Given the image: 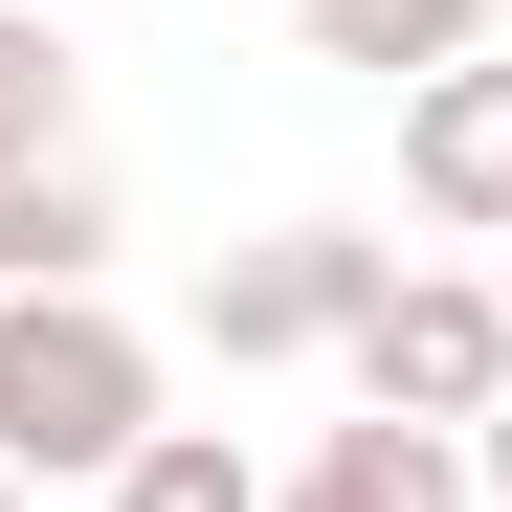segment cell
<instances>
[{
  "label": "cell",
  "instance_id": "cell-1",
  "mask_svg": "<svg viewBox=\"0 0 512 512\" xmlns=\"http://www.w3.org/2000/svg\"><path fill=\"white\" fill-rule=\"evenodd\" d=\"M156 446V334L112 290H0V468L23 490H112Z\"/></svg>",
  "mask_w": 512,
  "mask_h": 512
},
{
  "label": "cell",
  "instance_id": "cell-10",
  "mask_svg": "<svg viewBox=\"0 0 512 512\" xmlns=\"http://www.w3.org/2000/svg\"><path fill=\"white\" fill-rule=\"evenodd\" d=\"M468 468H490V512H512V401H490V423H468Z\"/></svg>",
  "mask_w": 512,
  "mask_h": 512
},
{
  "label": "cell",
  "instance_id": "cell-5",
  "mask_svg": "<svg viewBox=\"0 0 512 512\" xmlns=\"http://www.w3.org/2000/svg\"><path fill=\"white\" fill-rule=\"evenodd\" d=\"M268 512H490V468H468V423H312V468H268Z\"/></svg>",
  "mask_w": 512,
  "mask_h": 512
},
{
  "label": "cell",
  "instance_id": "cell-6",
  "mask_svg": "<svg viewBox=\"0 0 512 512\" xmlns=\"http://www.w3.org/2000/svg\"><path fill=\"white\" fill-rule=\"evenodd\" d=\"M112 156H23L0 179V290H112Z\"/></svg>",
  "mask_w": 512,
  "mask_h": 512
},
{
  "label": "cell",
  "instance_id": "cell-2",
  "mask_svg": "<svg viewBox=\"0 0 512 512\" xmlns=\"http://www.w3.org/2000/svg\"><path fill=\"white\" fill-rule=\"evenodd\" d=\"M401 290V245L379 223H268V245H223L201 268V357L223 379H290V357H357V312Z\"/></svg>",
  "mask_w": 512,
  "mask_h": 512
},
{
  "label": "cell",
  "instance_id": "cell-9",
  "mask_svg": "<svg viewBox=\"0 0 512 512\" xmlns=\"http://www.w3.org/2000/svg\"><path fill=\"white\" fill-rule=\"evenodd\" d=\"M112 512H268V468H245L223 423H156V446L112 468Z\"/></svg>",
  "mask_w": 512,
  "mask_h": 512
},
{
  "label": "cell",
  "instance_id": "cell-11",
  "mask_svg": "<svg viewBox=\"0 0 512 512\" xmlns=\"http://www.w3.org/2000/svg\"><path fill=\"white\" fill-rule=\"evenodd\" d=\"M0 512H45V490H23V468H0Z\"/></svg>",
  "mask_w": 512,
  "mask_h": 512
},
{
  "label": "cell",
  "instance_id": "cell-8",
  "mask_svg": "<svg viewBox=\"0 0 512 512\" xmlns=\"http://www.w3.org/2000/svg\"><path fill=\"white\" fill-rule=\"evenodd\" d=\"M23 156H90V90H67V23L0 0V179H23Z\"/></svg>",
  "mask_w": 512,
  "mask_h": 512
},
{
  "label": "cell",
  "instance_id": "cell-4",
  "mask_svg": "<svg viewBox=\"0 0 512 512\" xmlns=\"http://www.w3.org/2000/svg\"><path fill=\"white\" fill-rule=\"evenodd\" d=\"M401 201L446 223V245H512V67H490V45L401 90Z\"/></svg>",
  "mask_w": 512,
  "mask_h": 512
},
{
  "label": "cell",
  "instance_id": "cell-12",
  "mask_svg": "<svg viewBox=\"0 0 512 512\" xmlns=\"http://www.w3.org/2000/svg\"><path fill=\"white\" fill-rule=\"evenodd\" d=\"M490 290H512V245H490Z\"/></svg>",
  "mask_w": 512,
  "mask_h": 512
},
{
  "label": "cell",
  "instance_id": "cell-3",
  "mask_svg": "<svg viewBox=\"0 0 512 512\" xmlns=\"http://www.w3.org/2000/svg\"><path fill=\"white\" fill-rule=\"evenodd\" d=\"M334 379H357L379 423H490V401H512V290H490V268H401Z\"/></svg>",
  "mask_w": 512,
  "mask_h": 512
},
{
  "label": "cell",
  "instance_id": "cell-7",
  "mask_svg": "<svg viewBox=\"0 0 512 512\" xmlns=\"http://www.w3.org/2000/svg\"><path fill=\"white\" fill-rule=\"evenodd\" d=\"M312 67H379V90H423V67H468L490 45V0H290Z\"/></svg>",
  "mask_w": 512,
  "mask_h": 512
}]
</instances>
